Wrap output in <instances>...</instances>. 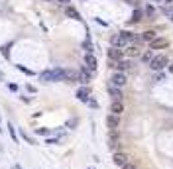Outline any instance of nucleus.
Wrapping results in <instances>:
<instances>
[{"instance_id": "1", "label": "nucleus", "mask_w": 173, "mask_h": 169, "mask_svg": "<svg viewBox=\"0 0 173 169\" xmlns=\"http://www.w3.org/2000/svg\"><path fill=\"white\" fill-rule=\"evenodd\" d=\"M134 39H136V36L132 32H120L110 38V43H112V47H120L122 49V47H128Z\"/></svg>"}, {"instance_id": "2", "label": "nucleus", "mask_w": 173, "mask_h": 169, "mask_svg": "<svg viewBox=\"0 0 173 169\" xmlns=\"http://www.w3.org/2000/svg\"><path fill=\"white\" fill-rule=\"evenodd\" d=\"M39 79L45 81V83H57V81H65V69H49L43 71Z\"/></svg>"}, {"instance_id": "3", "label": "nucleus", "mask_w": 173, "mask_h": 169, "mask_svg": "<svg viewBox=\"0 0 173 169\" xmlns=\"http://www.w3.org/2000/svg\"><path fill=\"white\" fill-rule=\"evenodd\" d=\"M167 61H169V59H167V55H155L154 59L150 61V67H151L154 71H161L165 65H167Z\"/></svg>"}, {"instance_id": "4", "label": "nucleus", "mask_w": 173, "mask_h": 169, "mask_svg": "<svg viewBox=\"0 0 173 169\" xmlns=\"http://www.w3.org/2000/svg\"><path fill=\"white\" fill-rule=\"evenodd\" d=\"M110 81H112V87H124V84L128 83V79H126L124 73H114Z\"/></svg>"}, {"instance_id": "5", "label": "nucleus", "mask_w": 173, "mask_h": 169, "mask_svg": "<svg viewBox=\"0 0 173 169\" xmlns=\"http://www.w3.org/2000/svg\"><path fill=\"white\" fill-rule=\"evenodd\" d=\"M122 53H124V49H120V47H110L108 49V59L110 61H120Z\"/></svg>"}, {"instance_id": "6", "label": "nucleus", "mask_w": 173, "mask_h": 169, "mask_svg": "<svg viewBox=\"0 0 173 169\" xmlns=\"http://www.w3.org/2000/svg\"><path fill=\"white\" fill-rule=\"evenodd\" d=\"M85 65H87V69H89V71H94V69H97V65H98L97 57H94L93 53H87V55H85Z\"/></svg>"}, {"instance_id": "7", "label": "nucleus", "mask_w": 173, "mask_h": 169, "mask_svg": "<svg viewBox=\"0 0 173 169\" xmlns=\"http://www.w3.org/2000/svg\"><path fill=\"white\" fill-rule=\"evenodd\" d=\"M110 112H112L114 116H120V114L124 112V104H122V100H112V104H110Z\"/></svg>"}, {"instance_id": "8", "label": "nucleus", "mask_w": 173, "mask_h": 169, "mask_svg": "<svg viewBox=\"0 0 173 169\" xmlns=\"http://www.w3.org/2000/svg\"><path fill=\"white\" fill-rule=\"evenodd\" d=\"M167 45H169V42L165 38H155L154 42H150L151 49H161V47H167Z\"/></svg>"}, {"instance_id": "9", "label": "nucleus", "mask_w": 173, "mask_h": 169, "mask_svg": "<svg viewBox=\"0 0 173 169\" xmlns=\"http://www.w3.org/2000/svg\"><path fill=\"white\" fill-rule=\"evenodd\" d=\"M89 96H91V89H89V87H83V89L77 90V99L83 100V102H89Z\"/></svg>"}, {"instance_id": "10", "label": "nucleus", "mask_w": 173, "mask_h": 169, "mask_svg": "<svg viewBox=\"0 0 173 169\" xmlns=\"http://www.w3.org/2000/svg\"><path fill=\"white\" fill-rule=\"evenodd\" d=\"M106 124H108V128H110V132H116V128H118V116H114V114L106 116Z\"/></svg>"}, {"instance_id": "11", "label": "nucleus", "mask_w": 173, "mask_h": 169, "mask_svg": "<svg viewBox=\"0 0 173 169\" xmlns=\"http://www.w3.org/2000/svg\"><path fill=\"white\" fill-rule=\"evenodd\" d=\"M112 161H114L116 165H120V167H122V165L128 163V157H126L124 153H114V155H112Z\"/></svg>"}, {"instance_id": "12", "label": "nucleus", "mask_w": 173, "mask_h": 169, "mask_svg": "<svg viewBox=\"0 0 173 169\" xmlns=\"http://www.w3.org/2000/svg\"><path fill=\"white\" fill-rule=\"evenodd\" d=\"M108 93H110V96H112L114 100H122V90L118 89V87H112V84H110V87H108Z\"/></svg>"}, {"instance_id": "13", "label": "nucleus", "mask_w": 173, "mask_h": 169, "mask_svg": "<svg viewBox=\"0 0 173 169\" xmlns=\"http://www.w3.org/2000/svg\"><path fill=\"white\" fill-rule=\"evenodd\" d=\"M65 14L69 16V18H73V20H81V14L77 12L75 8H73V6H67V8H65Z\"/></svg>"}, {"instance_id": "14", "label": "nucleus", "mask_w": 173, "mask_h": 169, "mask_svg": "<svg viewBox=\"0 0 173 169\" xmlns=\"http://www.w3.org/2000/svg\"><path fill=\"white\" fill-rule=\"evenodd\" d=\"M124 53H126L128 57H136V55H142V53H140V49H138V47H136V45H128L126 49H124Z\"/></svg>"}, {"instance_id": "15", "label": "nucleus", "mask_w": 173, "mask_h": 169, "mask_svg": "<svg viewBox=\"0 0 173 169\" xmlns=\"http://www.w3.org/2000/svg\"><path fill=\"white\" fill-rule=\"evenodd\" d=\"M65 81H79V73L73 69H65Z\"/></svg>"}, {"instance_id": "16", "label": "nucleus", "mask_w": 173, "mask_h": 169, "mask_svg": "<svg viewBox=\"0 0 173 169\" xmlns=\"http://www.w3.org/2000/svg\"><path fill=\"white\" fill-rule=\"evenodd\" d=\"M140 39H142V42H154V39H155V32H151V30H150V32H144Z\"/></svg>"}, {"instance_id": "17", "label": "nucleus", "mask_w": 173, "mask_h": 169, "mask_svg": "<svg viewBox=\"0 0 173 169\" xmlns=\"http://www.w3.org/2000/svg\"><path fill=\"white\" fill-rule=\"evenodd\" d=\"M79 81H81V83H89V81H91V75H89V71H87V69H83L79 73Z\"/></svg>"}, {"instance_id": "18", "label": "nucleus", "mask_w": 173, "mask_h": 169, "mask_svg": "<svg viewBox=\"0 0 173 169\" xmlns=\"http://www.w3.org/2000/svg\"><path fill=\"white\" fill-rule=\"evenodd\" d=\"M116 146H118V136H116V132H112V136H110V144H108V148H110V150H114Z\"/></svg>"}, {"instance_id": "19", "label": "nucleus", "mask_w": 173, "mask_h": 169, "mask_svg": "<svg viewBox=\"0 0 173 169\" xmlns=\"http://www.w3.org/2000/svg\"><path fill=\"white\" fill-rule=\"evenodd\" d=\"M163 14L173 22V6H165V8H163Z\"/></svg>"}, {"instance_id": "20", "label": "nucleus", "mask_w": 173, "mask_h": 169, "mask_svg": "<svg viewBox=\"0 0 173 169\" xmlns=\"http://www.w3.org/2000/svg\"><path fill=\"white\" fill-rule=\"evenodd\" d=\"M151 59H154L151 51H146V53H142V61H151Z\"/></svg>"}, {"instance_id": "21", "label": "nucleus", "mask_w": 173, "mask_h": 169, "mask_svg": "<svg viewBox=\"0 0 173 169\" xmlns=\"http://www.w3.org/2000/svg\"><path fill=\"white\" fill-rule=\"evenodd\" d=\"M142 14H144L142 10H136V12H134V16H132V20H134V22H138V20L142 18Z\"/></svg>"}, {"instance_id": "22", "label": "nucleus", "mask_w": 173, "mask_h": 169, "mask_svg": "<svg viewBox=\"0 0 173 169\" xmlns=\"http://www.w3.org/2000/svg\"><path fill=\"white\" fill-rule=\"evenodd\" d=\"M83 47H85V49H87V51H89V53L93 51V43H91V39H87V42L83 43Z\"/></svg>"}, {"instance_id": "23", "label": "nucleus", "mask_w": 173, "mask_h": 169, "mask_svg": "<svg viewBox=\"0 0 173 169\" xmlns=\"http://www.w3.org/2000/svg\"><path fill=\"white\" fill-rule=\"evenodd\" d=\"M36 134H39V136H47V134H49V130H47V128H38V130H36Z\"/></svg>"}, {"instance_id": "24", "label": "nucleus", "mask_w": 173, "mask_h": 169, "mask_svg": "<svg viewBox=\"0 0 173 169\" xmlns=\"http://www.w3.org/2000/svg\"><path fill=\"white\" fill-rule=\"evenodd\" d=\"M18 69H20V71H24V73H28V75H33V71L26 69V67H24V65H18Z\"/></svg>"}, {"instance_id": "25", "label": "nucleus", "mask_w": 173, "mask_h": 169, "mask_svg": "<svg viewBox=\"0 0 173 169\" xmlns=\"http://www.w3.org/2000/svg\"><path fill=\"white\" fill-rule=\"evenodd\" d=\"M8 49H10V43H6V45H4V47H2V53H4V55H6V57H8Z\"/></svg>"}, {"instance_id": "26", "label": "nucleus", "mask_w": 173, "mask_h": 169, "mask_svg": "<svg viewBox=\"0 0 173 169\" xmlns=\"http://www.w3.org/2000/svg\"><path fill=\"white\" fill-rule=\"evenodd\" d=\"M122 169H136L134 163H126V165H122Z\"/></svg>"}, {"instance_id": "27", "label": "nucleus", "mask_w": 173, "mask_h": 169, "mask_svg": "<svg viewBox=\"0 0 173 169\" xmlns=\"http://www.w3.org/2000/svg\"><path fill=\"white\" fill-rule=\"evenodd\" d=\"M8 128H10V136H12V138H14V140H16V134H14V128H12V122L8 124Z\"/></svg>"}, {"instance_id": "28", "label": "nucleus", "mask_w": 173, "mask_h": 169, "mask_svg": "<svg viewBox=\"0 0 173 169\" xmlns=\"http://www.w3.org/2000/svg\"><path fill=\"white\" fill-rule=\"evenodd\" d=\"M89 106H93V108H97V106H98V102H97V100H91V99H89Z\"/></svg>"}, {"instance_id": "29", "label": "nucleus", "mask_w": 173, "mask_h": 169, "mask_svg": "<svg viewBox=\"0 0 173 169\" xmlns=\"http://www.w3.org/2000/svg\"><path fill=\"white\" fill-rule=\"evenodd\" d=\"M8 89H10V90H18V84H14V83H10V84H8Z\"/></svg>"}, {"instance_id": "30", "label": "nucleus", "mask_w": 173, "mask_h": 169, "mask_svg": "<svg viewBox=\"0 0 173 169\" xmlns=\"http://www.w3.org/2000/svg\"><path fill=\"white\" fill-rule=\"evenodd\" d=\"M126 2H130L132 6H136V4H138V0H126Z\"/></svg>"}, {"instance_id": "31", "label": "nucleus", "mask_w": 173, "mask_h": 169, "mask_svg": "<svg viewBox=\"0 0 173 169\" xmlns=\"http://www.w3.org/2000/svg\"><path fill=\"white\" fill-rule=\"evenodd\" d=\"M169 71H171V73H173V65H171V67H169Z\"/></svg>"}, {"instance_id": "32", "label": "nucleus", "mask_w": 173, "mask_h": 169, "mask_svg": "<svg viewBox=\"0 0 173 169\" xmlns=\"http://www.w3.org/2000/svg\"><path fill=\"white\" fill-rule=\"evenodd\" d=\"M59 2H69V0H59Z\"/></svg>"}, {"instance_id": "33", "label": "nucleus", "mask_w": 173, "mask_h": 169, "mask_svg": "<svg viewBox=\"0 0 173 169\" xmlns=\"http://www.w3.org/2000/svg\"><path fill=\"white\" fill-rule=\"evenodd\" d=\"M0 79H2V73H0Z\"/></svg>"}]
</instances>
